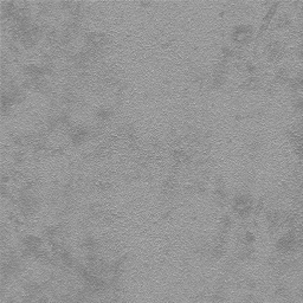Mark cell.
Here are the masks:
<instances>
[{
  "mask_svg": "<svg viewBox=\"0 0 303 303\" xmlns=\"http://www.w3.org/2000/svg\"><path fill=\"white\" fill-rule=\"evenodd\" d=\"M253 34H255V31H253L252 26L246 24L238 25L231 31V41L233 42L236 47H244L251 42Z\"/></svg>",
  "mask_w": 303,
  "mask_h": 303,
  "instance_id": "cell-2",
  "label": "cell"
},
{
  "mask_svg": "<svg viewBox=\"0 0 303 303\" xmlns=\"http://www.w3.org/2000/svg\"><path fill=\"white\" fill-rule=\"evenodd\" d=\"M69 141L75 147H80L93 138V127L87 125H74L67 132Z\"/></svg>",
  "mask_w": 303,
  "mask_h": 303,
  "instance_id": "cell-1",
  "label": "cell"
},
{
  "mask_svg": "<svg viewBox=\"0 0 303 303\" xmlns=\"http://www.w3.org/2000/svg\"><path fill=\"white\" fill-rule=\"evenodd\" d=\"M26 158H28V154L24 149H16L12 153V161L16 166H22L26 161Z\"/></svg>",
  "mask_w": 303,
  "mask_h": 303,
  "instance_id": "cell-4",
  "label": "cell"
},
{
  "mask_svg": "<svg viewBox=\"0 0 303 303\" xmlns=\"http://www.w3.org/2000/svg\"><path fill=\"white\" fill-rule=\"evenodd\" d=\"M114 116H115V110H114L112 107L108 106H101L95 110V113H94V117H95L96 123L102 126L112 121Z\"/></svg>",
  "mask_w": 303,
  "mask_h": 303,
  "instance_id": "cell-3",
  "label": "cell"
}]
</instances>
